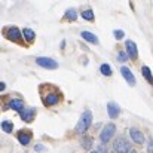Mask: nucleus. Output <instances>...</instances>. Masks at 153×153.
Wrapping results in <instances>:
<instances>
[{
    "label": "nucleus",
    "mask_w": 153,
    "mask_h": 153,
    "mask_svg": "<svg viewBox=\"0 0 153 153\" xmlns=\"http://www.w3.org/2000/svg\"><path fill=\"white\" fill-rule=\"evenodd\" d=\"M91 123H92V111H91V110H85V111L82 113V116H80L77 125H76V131H77L79 134H83V132L88 131V128L91 126Z\"/></svg>",
    "instance_id": "nucleus-1"
},
{
    "label": "nucleus",
    "mask_w": 153,
    "mask_h": 153,
    "mask_svg": "<svg viewBox=\"0 0 153 153\" xmlns=\"http://www.w3.org/2000/svg\"><path fill=\"white\" fill-rule=\"evenodd\" d=\"M113 150L116 153H129L131 152V144L125 137H117L113 143Z\"/></svg>",
    "instance_id": "nucleus-2"
},
{
    "label": "nucleus",
    "mask_w": 153,
    "mask_h": 153,
    "mask_svg": "<svg viewBox=\"0 0 153 153\" xmlns=\"http://www.w3.org/2000/svg\"><path fill=\"white\" fill-rule=\"evenodd\" d=\"M114 132H116L114 123H107V125L102 128V131L100 132V140H101L102 143H108V141L113 138Z\"/></svg>",
    "instance_id": "nucleus-3"
},
{
    "label": "nucleus",
    "mask_w": 153,
    "mask_h": 153,
    "mask_svg": "<svg viewBox=\"0 0 153 153\" xmlns=\"http://www.w3.org/2000/svg\"><path fill=\"white\" fill-rule=\"evenodd\" d=\"M36 62H37L40 67L48 68V70H55V68H58V65H59L53 58H49V56H37Z\"/></svg>",
    "instance_id": "nucleus-4"
},
{
    "label": "nucleus",
    "mask_w": 153,
    "mask_h": 153,
    "mask_svg": "<svg viewBox=\"0 0 153 153\" xmlns=\"http://www.w3.org/2000/svg\"><path fill=\"white\" fill-rule=\"evenodd\" d=\"M4 34H6V37H9V39L13 40V42H18V43L22 42V40H21V33H19V30H18L16 27H7V28L4 30Z\"/></svg>",
    "instance_id": "nucleus-5"
},
{
    "label": "nucleus",
    "mask_w": 153,
    "mask_h": 153,
    "mask_svg": "<svg viewBox=\"0 0 153 153\" xmlns=\"http://www.w3.org/2000/svg\"><path fill=\"white\" fill-rule=\"evenodd\" d=\"M125 48H126V53L129 58L135 59L138 56V49H137V43L132 42V40H126L125 42Z\"/></svg>",
    "instance_id": "nucleus-6"
},
{
    "label": "nucleus",
    "mask_w": 153,
    "mask_h": 153,
    "mask_svg": "<svg viewBox=\"0 0 153 153\" xmlns=\"http://www.w3.org/2000/svg\"><path fill=\"white\" fill-rule=\"evenodd\" d=\"M120 74L123 76V79H125V80H126V82H128L131 86H134V85L137 83V80H135V76L132 74V71H131L128 67H125V65H123V67H120Z\"/></svg>",
    "instance_id": "nucleus-7"
},
{
    "label": "nucleus",
    "mask_w": 153,
    "mask_h": 153,
    "mask_svg": "<svg viewBox=\"0 0 153 153\" xmlns=\"http://www.w3.org/2000/svg\"><path fill=\"white\" fill-rule=\"evenodd\" d=\"M21 119L24 122H33L34 120V116H36V108L34 107H28V108H24L21 113H19Z\"/></svg>",
    "instance_id": "nucleus-8"
},
{
    "label": "nucleus",
    "mask_w": 153,
    "mask_h": 153,
    "mask_svg": "<svg viewBox=\"0 0 153 153\" xmlns=\"http://www.w3.org/2000/svg\"><path fill=\"white\" fill-rule=\"evenodd\" d=\"M6 108H10V110H15V111H22L25 107H24V101L19 100V98H13L10 101L6 102Z\"/></svg>",
    "instance_id": "nucleus-9"
},
{
    "label": "nucleus",
    "mask_w": 153,
    "mask_h": 153,
    "mask_svg": "<svg viewBox=\"0 0 153 153\" xmlns=\"http://www.w3.org/2000/svg\"><path fill=\"white\" fill-rule=\"evenodd\" d=\"M107 113H108V116H110L111 119H116V117L120 114V107H119V104L114 101H110L107 104Z\"/></svg>",
    "instance_id": "nucleus-10"
},
{
    "label": "nucleus",
    "mask_w": 153,
    "mask_h": 153,
    "mask_svg": "<svg viewBox=\"0 0 153 153\" xmlns=\"http://www.w3.org/2000/svg\"><path fill=\"white\" fill-rule=\"evenodd\" d=\"M61 100V94H58V92H51V94H48L45 98H43V102H45V105H55V104H58Z\"/></svg>",
    "instance_id": "nucleus-11"
},
{
    "label": "nucleus",
    "mask_w": 153,
    "mask_h": 153,
    "mask_svg": "<svg viewBox=\"0 0 153 153\" xmlns=\"http://www.w3.org/2000/svg\"><path fill=\"white\" fill-rule=\"evenodd\" d=\"M129 137L132 138L134 143H137V144H144V135H143L138 129L131 128V129H129Z\"/></svg>",
    "instance_id": "nucleus-12"
},
{
    "label": "nucleus",
    "mask_w": 153,
    "mask_h": 153,
    "mask_svg": "<svg viewBox=\"0 0 153 153\" xmlns=\"http://www.w3.org/2000/svg\"><path fill=\"white\" fill-rule=\"evenodd\" d=\"M18 141L22 146H27L31 141V132L30 131H19L18 132Z\"/></svg>",
    "instance_id": "nucleus-13"
},
{
    "label": "nucleus",
    "mask_w": 153,
    "mask_h": 153,
    "mask_svg": "<svg viewBox=\"0 0 153 153\" xmlns=\"http://www.w3.org/2000/svg\"><path fill=\"white\" fill-rule=\"evenodd\" d=\"M80 36H82V39H85L86 42H89V43H92V45H98V43H100L98 37H97L94 33H91V31H82Z\"/></svg>",
    "instance_id": "nucleus-14"
},
{
    "label": "nucleus",
    "mask_w": 153,
    "mask_h": 153,
    "mask_svg": "<svg viewBox=\"0 0 153 153\" xmlns=\"http://www.w3.org/2000/svg\"><path fill=\"white\" fill-rule=\"evenodd\" d=\"M141 73H143V77H144V79H146V80H147V82H149V83L153 86V76H152L150 68H149L147 65H144V67L141 68Z\"/></svg>",
    "instance_id": "nucleus-15"
},
{
    "label": "nucleus",
    "mask_w": 153,
    "mask_h": 153,
    "mask_svg": "<svg viewBox=\"0 0 153 153\" xmlns=\"http://www.w3.org/2000/svg\"><path fill=\"white\" fill-rule=\"evenodd\" d=\"M22 36H24L28 42H33L34 37H36V34H34V31H33L31 28H24V30H22Z\"/></svg>",
    "instance_id": "nucleus-16"
},
{
    "label": "nucleus",
    "mask_w": 153,
    "mask_h": 153,
    "mask_svg": "<svg viewBox=\"0 0 153 153\" xmlns=\"http://www.w3.org/2000/svg\"><path fill=\"white\" fill-rule=\"evenodd\" d=\"M1 129L6 132V134H10L13 131V123L10 120H3L1 122Z\"/></svg>",
    "instance_id": "nucleus-17"
},
{
    "label": "nucleus",
    "mask_w": 153,
    "mask_h": 153,
    "mask_svg": "<svg viewBox=\"0 0 153 153\" xmlns=\"http://www.w3.org/2000/svg\"><path fill=\"white\" fill-rule=\"evenodd\" d=\"M64 18H65V19H68V21H74V19L77 18V13H76V10H74V9H67V10H65V13H64Z\"/></svg>",
    "instance_id": "nucleus-18"
},
{
    "label": "nucleus",
    "mask_w": 153,
    "mask_h": 153,
    "mask_svg": "<svg viewBox=\"0 0 153 153\" xmlns=\"http://www.w3.org/2000/svg\"><path fill=\"white\" fill-rule=\"evenodd\" d=\"M82 18L85 19V21H94V12H92V9H86V10H83L82 12Z\"/></svg>",
    "instance_id": "nucleus-19"
},
{
    "label": "nucleus",
    "mask_w": 153,
    "mask_h": 153,
    "mask_svg": "<svg viewBox=\"0 0 153 153\" xmlns=\"http://www.w3.org/2000/svg\"><path fill=\"white\" fill-rule=\"evenodd\" d=\"M100 71L102 73V76H111V67L108 64H101Z\"/></svg>",
    "instance_id": "nucleus-20"
},
{
    "label": "nucleus",
    "mask_w": 153,
    "mask_h": 153,
    "mask_svg": "<svg viewBox=\"0 0 153 153\" xmlns=\"http://www.w3.org/2000/svg\"><path fill=\"white\" fill-rule=\"evenodd\" d=\"M82 147H83V149H91V147H92V140H91L89 137L83 138V140H82Z\"/></svg>",
    "instance_id": "nucleus-21"
},
{
    "label": "nucleus",
    "mask_w": 153,
    "mask_h": 153,
    "mask_svg": "<svg viewBox=\"0 0 153 153\" xmlns=\"http://www.w3.org/2000/svg\"><path fill=\"white\" fill-rule=\"evenodd\" d=\"M113 34H114V37H116L117 40H120V39L125 37V31H123V30H114Z\"/></svg>",
    "instance_id": "nucleus-22"
},
{
    "label": "nucleus",
    "mask_w": 153,
    "mask_h": 153,
    "mask_svg": "<svg viewBox=\"0 0 153 153\" xmlns=\"http://www.w3.org/2000/svg\"><path fill=\"white\" fill-rule=\"evenodd\" d=\"M117 59H119L120 62H125V61L128 59V53H126V52H123V51H120L119 53H117Z\"/></svg>",
    "instance_id": "nucleus-23"
},
{
    "label": "nucleus",
    "mask_w": 153,
    "mask_h": 153,
    "mask_svg": "<svg viewBox=\"0 0 153 153\" xmlns=\"http://www.w3.org/2000/svg\"><path fill=\"white\" fill-rule=\"evenodd\" d=\"M34 150H36V152H45L46 149H45V146H42V144H37V146H34Z\"/></svg>",
    "instance_id": "nucleus-24"
},
{
    "label": "nucleus",
    "mask_w": 153,
    "mask_h": 153,
    "mask_svg": "<svg viewBox=\"0 0 153 153\" xmlns=\"http://www.w3.org/2000/svg\"><path fill=\"white\" fill-rule=\"evenodd\" d=\"M6 89V83L4 82H0V91H4Z\"/></svg>",
    "instance_id": "nucleus-25"
},
{
    "label": "nucleus",
    "mask_w": 153,
    "mask_h": 153,
    "mask_svg": "<svg viewBox=\"0 0 153 153\" xmlns=\"http://www.w3.org/2000/svg\"><path fill=\"white\" fill-rule=\"evenodd\" d=\"M149 149L153 152V140H149Z\"/></svg>",
    "instance_id": "nucleus-26"
},
{
    "label": "nucleus",
    "mask_w": 153,
    "mask_h": 153,
    "mask_svg": "<svg viewBox=\"0 0 153 153\" xmlns=\"http://www.w3.org/2000/svg\"><path fill=\"white\" fill-rule=\"evenodd\" d=\"M129 153H137V152H135V150H131V152H129Z\"/></svg>",
    "instance_id": "nucleus-27"
},
{
    "label": "nucleus",
    "mask_w": 153,
    "mask_h": 153,
    "mask_svg": "<svg viewBox=\"0 0 153 153\" xmlns=\"http://www.w3.org/2000/svg\"><path fill=\"white\" fill-rule=\"evenodd\" d=\"M91 153H100V152H98V150H97V152H95V150H94V152H91Z\"/></svg>",
    "instance_id": "nucleus-28"
},
{
    "label": "nucleus",
    "mask_w": 153,
    "mask_h": 153,
    "mask_svg": "<svg viewBox=\"0 0 153 153\" xmlns=\"http://www.w3.org/2000/svg\"><path fill=\"white\" fill-rule=\"evenodd\" d=\"M152 153H153V152H152Z\"/></svg>",
    "instance_id": "nucleus-29"
}]
</instances>
